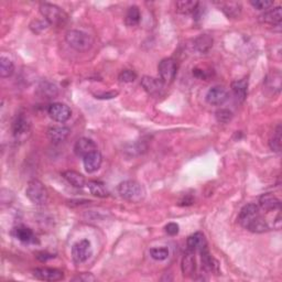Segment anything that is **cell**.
<instances>
[{"mask_svg":"<svg viewBox=\"0 0 282 282\" xmlns=\"http://www.w3.org/2000/svg\"><path fill=\"white\" fill-rule=\"evenodd\" d=\"M97 150V144L89 138H80L74 145V152L77 157L84 158Z\"/></svg>","mask_w":282,"mask_h":282,"instance_id":"obj_16","label":"cell"},{"mask_svg":"<svg viewBox=\"0 0 282 282\" xmlns=\"http://www.w3.org/2000/svg\"><path fill=\"white\" fill-rule=\"evenodd\" d=\"M33 276L42 281H60L64 279L63 271L53 268H36L33 270Z\"/></svg>","mask_w":282,"mask_h":282,"instance_id":"obj_14","label":"cell"},{"mask_svg":"<svg viewBox=\"0 0 282 282\" xmlns=\"http://www.w3.org/2000/svg\"><path fill=\"white\" fill-rule=\"evenodd\" d=\"M49 116L57 122H65L71 118L72 112L70 107L62 103H53L48 108Z\"/></svg>","mask_w":282,"mask_h":282,"instance_id":"obj_9","label":"cell"},{"mask_svg":"<svg viewBox=\"0 0 282 282\" xmlns=\"http://www.w3.org/2000/svg\"><path fill=\"white\" fill-rule=\"evenodd\" d=\"M259 208L267 213L280 212L281 202L280 199L275 197L272 193H265L259 197Z\"/></svg>","mask_w":282,"mask_h":282,"instance_id":"obj_13","label":"cell"},{"mask_svg":"<svg viewBox=\"0 0 282 282\" xmlns=\"http://www.w3.org/2000/svg\"><path fill=\"white\" fill-rule=\"evenodd\" d=\"M72 280L80 282H90V281H96V278H95L92 274H82L75 277V278H73Z\"/></svg>","mask_w":282,"mask_h":282,"instance_id":"obj_38","label":"cell"},{"mask_svg":"<svg viewBox=\"0 0 282 282\" xmlns=\"http://www.w3.org/2000/svg\"><path fill=\"white\" fill-rule=\"evenodd\" d=\"M205 245H207L205 236H204V234L199 233V231L189 236L188 240H186V246H188V250L189 252H192V253L197 252V250L199 252V249L203 248L204 246H205Z\"/></svg>","mask_w":282,"mask_h":282,"instance_id":"obj_21","label":"cell"},{"mask_svg":"<svg viewBox=\"0 0 282 282\" xmlns=\"http://www.w3.org/2000/svg\"><path fill=\"white\" fill-rule=\"evenodd\" d=\"M26 195L35 205H43L49 198L47 188L39 180H31L29 182L26 189Z\"/></svg>","mask_w":282,"mask_h":282,"instance_id":"obj_5","label":"cell"},{"mask_svg":"<svg viewBox=\"0 0 282 282\" xmlns=\"http://www.w3.org/2000/svg\"><path fill=\"white\" fill-rule=\"evenodd\" d=\"M193 75L195 77H197V79H201V80H206L207 77H208L206 71H204L202 69H198V67H197V69L193 70Z\"/></svg>","mask_w":282,"mask_h":282,"instance_id":"obj_39","label":"cell"},{"mask_svg":"<svg viewBox=\"0 0 282 282\" xmlns=\"http://www.w3.org/2000/svg\"><path fill=\"white\" fill-rule=\"evenodd\" d=\"M12 234L15 235V237L18 238L22 243L26 244H35L38 243L36 237L32 229H30L27 226H18L16 228H13Z\"/></svg>","mask_w":282,"mask_h":282,"instance_id":"obj_20","label":"cell"},{"mask_svg":"<svg viewBox=\"0 0 282 282\" xmlns=\"http://www.w3.org/2000/svg\"><path fill=\"white\" fill-rule=\"evenodd\" d=\"M193 203V199L190 197H184L182 201L180 202V205H191Z\"/></svg>","mask_w":282,"mask_h":282,"instance_id":"obj_41","label":"cell"},{"mask_svg":"<svg viewBox=\"0 0 282 282\" xmlns=\"http://www.w3.org/2000/svg\"><path fill=\"white\" fill-rule=\"evenodd\" d=\"M48 138L53 143H61L70 136V129L64 126H53L48 129Z\"/></svg>","mask_w":282,"mask_h":282,"instance_id":"obj_18","label":"cell"},{"mask_svg":"<svg viewBox=\"0 0 282 282\" xmlns=\"http://www.w3.org/2000/svg\"><path fill=\"white\" fill-rule=\"evenodd\" d=\"M199 253H201V260H202V268L206 272H210V274H215L220 275V265H218V261L214 258L210 250H208L207 245H205L203 248L199 249Z\"/></svg>","mask_w":282,"mask_h":282,"instance_id":"obj_11","label":"cell"},{"mask_svg":"<svg viewBox=\"0 0 282 282\" xmlns=\"http://www.w3.org/2000/svg\"><path fill=\"white\" fill-rule=\"evenodd\" d=\"M281 126H277L276 130L274 131V136H272L271 139L269 140V147L275 152H280L281 151Z\"/></svg>","mask_w":282,"mask_h":282,"instance_id":"obj_31","label":"cell"},{"mask_svg":"<svg viewBox=\"0 0 282 282\" xmlns=\"http://www.w3.org/2000/svg\"><path fill=\"white\" fill-rule=\"evenodd\" d=\"M31 131V121L25 113L17 115L12 121V134L19 141H25Z\"/></svg>","mask_w":282,"mask_h":282,"instance_id":"obj_6","label":"cell"},{"mask_svg":"<svg viewBox=\"0 0 282 282\" xmlns=\"http://www.w3.org/2000/svg\"><path fill=\"white\" fill-rule=\"evenodd\" d=\"M218 4H220L221 10L225 13V16L231 18V19H236V18L242 15L243 8L239 2H218Z\"/></svg>","mask_w":282,"mask_h":282,"instance_id":"obj_23","label":"cell"},{"mask_svg":"<svg viewBox=\"0 0 282 282\" xmlns=\"http://www.w3.org/2000/svg\"><path fill=\"white\" fill-rule=\"evenodd\" d=\"M40 12L49 25L62 26L64 25L67 20L66 13L63 11L60 7H57L56 4L48 2L41 3Z\"/></svg>","mask_w":282,"mask_h":282,"instance_id":"obj_4","label":"cell"},{"mask_svg":"<svg viewBox=\"0 0 282 282\" xmlns=\"http://www.w3.org/2000/svg\"><path fill=\"white\" fill-rule=\"evenodd\" d=\"M118 193L126 201L131 203H139L145 197V190L139 182L127 180L118 185Z\"/></svg>","mask_w":282,"mask_h":282,"instance_id":"obj_2","label":"cell"},{"mask_svg":"<svg viewBox=\"0 0 282 282\" xmlns=\"http://www.w3.org/2000/svg\"><path fill=\"white\" fill-rule=\"evenodd\" d=\"M159 75H160V80L165 84H171L174 81L176 75V63L171 57H167L161 60L158 65Z\"/></svg>","mask_w":282,"mask_h":282,"instance_id":"obj_8","label":"cell"},{"mask_svg":"<svg viewBox=\"0 0 282 282\" xmlns=\"http://www.w3.org/2000/svg\"><path fill=\"white\" fill-rule=\"evenodd\" d=\"M237 221L239 225L252 233L260 234L269 230V224L262 217L257 204H247L239 212Z\"/></svg>","mask_w":282,"mask_h":282,"instance_id":"obj_1","label":"cell"},{"mask_svg":"<svg viewBox=\"0 0 282 282\" xmlns=\"http://www.w3.org/2000/svg\"><path fill=\"white\" fill-rule=\"evenodd\" d=\"M49 24L44 20H34L32 24L30 25V29L33 31L34 33H40L41 31H43L48 28Z\"/></svg>","mask_w":282,"mask_h":282,"instance_id":"obj_36","label":"cell"},{"mask_svg":"<svg viewBox=\"0 0 282 282\" xmlns=\"http://www.w3.org/2000/svg\"><path fill=\"white\" fill-rule=\"evenodd\" d=\"M140 20H141V13L139 8L137 6L129 7L125 17V24L128 27H135L139 25Z\"/></svg>","mask_w":282,"mask_h":282,"instance_id":"obj_28","label":"cell"},{"mask_svg":"<svg viewBox=\"0 0 282 282\" xmlns=\"http://www.w3.org/2000/svg\"><path fill=\"white\" fill-rule=\"evenodd\" d=\"M198 4V1H193V0H181L175 2V9L176 12L181 15H191L197 11Z\"/></svg>","mask_w":282,"mask_h":282,"instance_id":"obj_26","label":"cell"},{"mask_svg":"<svg viewBox=\"0 0 282 282\" xmlns=\"http://www.w3.org/2000/svg\"><path fill=\"white\" fill-rule=\"evenodd\" d=\"M231 90L235 95V97L238 99L239 102H244L247 97L248 93V80L242 79L234 81L231 83Z\"/></svg>","mask_w":282,"mask_h":282,"instance_id":"obj_22","label":"cell"},{"mask_svg":"<svg viewBox=\"0 0 282 282\" xmlns=\"http://www.w3.org/2000/svg\"><path fill=\"white\" fill-rule=\"evenodd\" d=\"M205 99L210 105L221 106L228 99V93L222 86H214V87L208 89Z\"/></svg>","mask_w":282,"mask_h":282,"instance_id":"obj_12","label":"cell"},{"mask_svg":"<svg viewBox=\"0 0 282 282\" xmlns=\"http://www.w3.org/2000/svg\"><path fill=\"white\" fill-rule=\"evenodd\" d=\"M165 229H166V233L168 235L175 236V235L179 234L180 227H179V225L176 224V223H169V224L165 227Z\"/></svg>","mask_w":282,"mask_h":282,"instance_id":"obj_37","label":"cell"},{"mask_svg":"<svg viewBox=\"0 0 282 282\" xmlns=\"http://www.w3.org/2000/svg\"><path fill=\"white\" fill-rule=\"evenodd\" d=\"M13 72H15V65L9 57L1 56L0 57V76L1 79H7L10 77Z\"/></svg>","mask_w":282,"mask_h":282,"instance_id":"obj_29","label":"cell"},{"mask_svg":"<svg viewBox=\"0 0 282 282\" xmlns=\"http://www.w3.org/2000/svg\"><path fill=\"white\" fill-rule=\"evenodd\" d=\"M54 257L56 256H53L52 254H48V253H44V252L36 254V258H38L40 261H47L48 259H52Z\"/></svg>","mask_w":282,"mask_h":282,"instance_id":"obj_40","label":"cell"},{"mask_svg":"<svg viewBox=\"0 0 282 282\" xmlns=\"http://www.w3.org/2000/svg\"><path fill=\"white\" fill-rule=\"evenodd\" d=\"M182 274L184 277H193L197 271V260H195L194 253L189 252L184 254L181 262Z\"/></svg>","mask_w":282,"mask_h":282,"instance_id":"obj_19","label":"cell"},{"mask_svg":"<svg viewBox=\"0 0 282 282\" xmlns=\"http://www.w3.org/2000/svg\"><path fill=\"white\" fill-rule=\"evenodd\" d=\"M88 190L90 194H93L94 197H101V198H105L109 195V192L105 184L103 182L99 181H89L87 183Z\"/></svg>","mask_w":282,"mask_h":282,"instance_id":"obj_27","label":"cell"},{"mask_svg":"<svg viewBox=\"0 0 282 282\" xmlns=\"http://www.w3.org/2000/svg\"><path fill=\"white\" fill-rule=\"evenodd\" d=\"M213 38L210 34H201L194 40V49L199 53H207L213 47Z\"/></svg>","mask_w":282,"mask_h":282,"instance_id":"obj_25","label":"cell"},{"mask_svg":"<svg viewBox=\"0 0 282 282\" xmlns=\"http://www.w3.org/2000/svg\"><path fill=\"white\" fill-rule=\"evenodd\" d=\"M92 254L93 248L88 239H82L75 243L72 247V258L76 263H82L88 260Z\"/></svg>","mask_w":282,"mask_h":282,"instance_id":"obj_7","label":"cell"},{"mask_svg":"<svg viewBox=\"0 0 282 282\" xmlns=\"http://www.w3.org/2000/svg\"><path fill=\"white\" fill-rule=\"evenodd\" d=\"M65 40L71 48L79 52L88 51V50L92 49L94 44L92 36L80 30L67 31L65 34Z\"/></svg>","mask_w":282,"mask_h":282,"instance_id":"obj_3","label":"cell"},{"mask_svg":"<svg viewBox=\"0 0 282 282\" xmlns=\"http://www.w3.org/2000/svg\"><path fill=\"white\" fill-rule=\"evenodd\" d=\"M250 4H252L254 8L258 9V10L267 11V10H269L272 6H274L275 2L270 1V0H252V1H250Z\"/></svg>","mask_w":282,"mask_h":282,"instance_id":"obj_34","label":"cell"},{"mask_svg":"<svg viewBox=\"0 0 282 282\" xmlns=\"http://www.w3.org/2000/svg\"><path fill=\"white\" fill-rule=\"evenodd\" d=\"M142 88L151 96H160L165 90V83L161 80L151 76H143L140 82Z\"/></svg>","mask_w":282,"mask_h":282,"instance_id":"obj_10","label":"cell"},{"mask_svg":"<svg viewBox=\"0 0 282 282\" xmlns=\"http://www.w3.org/2000/svg\"><path fill=\"white\" fill-rule=\"evenodd\" d=\"M39 94L45 98H54L57 95V87L50 82H43L39 86Z\"/></svg>","mask_w":282,"mask_h":282,"instance_id":"obj_30","label":"cell"},{"mask_svg":"<svg viewBox=\"0 0 282 282\" xmlns=\"http://www.w3.org/2000/svg\"><path fill=\"white\" fill-rule=\"evenodd\" d=\"M83 162H84L85 171L87 172V173H94V172L99 170V168H101L102 163H103L102 153L99 152L98 150H96V151H94L92 153L87 154L86 157H84Z\"/></svg>","mask_w":282,"mask_h":282,"instance_id":"obj_17","label":"cell"},{"mask_svg":"<svg viewBox=\"0 0 282 282\" xmlns=\"http://www.w3.org/2000/svg\"><path fill=\"white\" fill-rule=\"evenodd\" d=\"M150 256H151L154 260L162 261L169 257V249L167 247H156L150 249Z\"/></svg>","mask_w":282,"mask_h":282,"instance_id":"obj_32","label":"cell"},{"mask_svg":"<svg viewBox=\"0 0 282 282\" xmlns=\"http://www.w3.org/2000/svg\"><path fill=\"white\" fill-rule=\"evenodd\" d=\"M258 20L262 24L271 25L279 27L282 20V9L281 7H275L269 10L263 11L260 16L258 17Z\"/></svg>","mask_w":282,"mask_h":282,"instance_id":"obj_15","label":"cell"},{"mask_svg":"<svg viewBox=\"0 0 282 282\" xmlns=\"http://www.w3.org/2000/svg\"><path fill=\"white\" fill-rule=\"evenodd\" d=\"M118 79H119L121 83H133L135 80H137V74L131 70H125L120 72Z\"/></svg>","mask_w":282,"mask_h":282,"instance_id":"obj_35","label":"cell"},{"mask_svg":"<svg viewBox=\"0 0 282 282\" xmlns=\"http://www.w3.org/2000/svg\"><path fill=\"white\" fill-rule=\"evenodd\" d=\"M62 175L71 185L74 186V188L82 189L86 185V180H85L84 175L79 173V172L73 171V170H67V171L63 172Z\"/></svg>","mask_w":282,"mask_h":282,"instance_id":"obj_24","label":"cell"},{"mask_svg":"<svg viewBox=\"0 0 282 282\" xmlns=\"http://www.w3.org/2000/svg\"><path fill=\"white\" fill-rule=\"evenodd\" d=\"M216 116V119L218 122H222V124H227V122H229L231 120V118H233V113H231L229 109H218L215 113Z\"/></svg>","mask_w":282,"mask_h":282,"instance_id":"obj_33","label":"cell"}]
</instances>
